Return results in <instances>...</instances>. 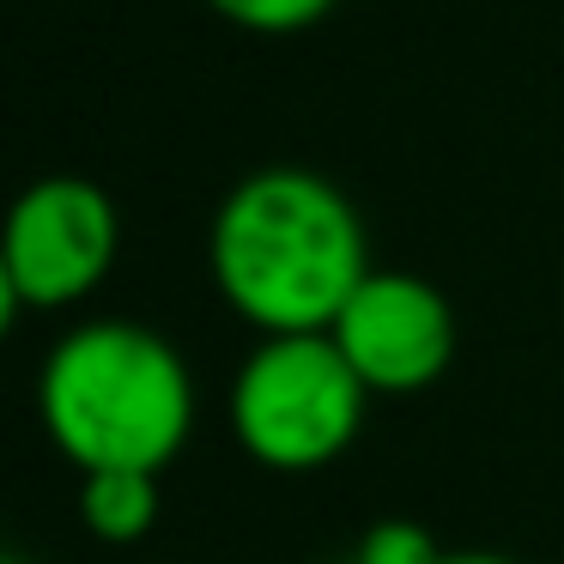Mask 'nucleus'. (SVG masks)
<instances>
[{
	"instance_id": "nucleus-1",
	"label": "nucleus",
	"mask_w": 564,
	"mask_h": 564,
	"mask_svg": "<svg viewBox=\"0 0 564 564\" xmlns=\"http://www.w3.org/2000/svg\"><path fill=\"white\" fill-rule=\"evenodd\" d=\"M207 268L256 334H328L370 273V237L340 183L304 164H268L219 200Z\"/></svg>"
},
{
	"instance_id": "nucleus-2",
	"label": "nucleus",
	"mask_w": 564,
	"mask_h": 564,
	"mask_svg": "<svg viewBox=\"0 0 564 564\" xmlns=\"http://www.w3.org/2000/svg\"><path fill=\"white\" fill-rule=\"evenodd\" d=\"M37 419L74 474H164L195 431V377L159 328L98 316L50 346L37 370Z\"/></svg>"
},
{
	"instance_id": "nucleus-3",
	"label": "nucleus",
	"mask_w": 564,
	"mask_h": 564,
	"mask_svg": "<svg viewBox=\"0 0 564 564\" xmlns=\"http://www.w3.org/2000/svg\"><path fill=\"white\" fill-rule=\"evenodd\" d=\"M370 389L328 334H261L231 377V437L268 474L334 467L365 431Z\"/></svg>"
},
{
	"instance_id": "nucleus-4",
	"label": "nucleus",
	"mask_w": 564,
	"mask_h": 564,
	"mask_svg": "<svg viewBox=\"0 0 564 564\" xmlns=\"http://www.w3.org/2000/svg\"><path fill=\"white\" fill-rule=\"evenodd\" d=\"M0 256L25 310H74L110 280L122 256L116 195L91 176H37L0 213Z\"/></svg>"
},
{
	"instance_id": "nucleus-5",
	"label": "nucleus",
	"mask_w": 564,
	"mask_h": 564,
	"mask_svg": "<svg viewBox=\"0 0 564 564\" xmlns=\"http://www.w3.org/2000/svg\"><path fill=\"white\" fill-rule=\"evenodd\" d=\"M328 340L370 394H419L455 365V310L406 268H370L328 322Z\"/></svg>"
},
{
	"instance_id": "nucleus-6",
	"label": "nucleus",
	"mask_w": 564,
	"mask_h": 564,
	"mask_svg": "<svg viewBox=\"0 0 564 564\" xmlns=\"http://www.w3.org/2000/svg\"><path fill=\"white\" fill-rule=\"evenodd\" d=\"M79 522L104 546H134L159 522V474L140 467H98L79 474Z\"/></svg>"
},
{
	"instance_id": "nucleus-7",
	"label": "nucleus",
	"mask_w": 564,
	"mask_h": 564,
	"mask_svg": "<svg viewBox=\"0 0 564 564\" xmlns=\"http://www.w3.org/2000/svg\"><path fill=\"white\" fill-rule=\"evenodd\" d=\"M207 7L225 25L256 31V37H297V31L322 25L340 0H207Z\"/></svg>"
},
{
	"instance_id": "nucleus-8",
	"label": "nucleus",
	"mask_w": 564,
	"mask_h": 564,
	"mask_svg": "<svg viewBox=\"0 0 564 564\" xmlns=\"http://www.w3.org/2000/svg\"><path fill=\"white\" fill-rule=\"evenodd\" d=\"M352 564H443V546L431 540L425 522H406V516H382L358 534Z\"/></svg>"
},
{
	"instance_id": "nucleus-9",
	"label": "nucleus",
	"mask_w": 564,
	"mask_h": 564,
	"mask_svg": "<svg viewBox=\"0 0 564 564\" xmlns=\"http://www.w3.org/2000/svg\"><path fill=\"white\" fill-rule=\"evenodd\" d=\"M19 292H13V273H7V256H0V340L13 334V322H19Z\"/></svg>"
},
{
	"instance_id": "nucleus-10",
	"label": "nucleus",
	"mask_w": 564,
	"mask_h": 564,
	"mask_svg": "<svg viewBox=\"0 0 564 564\" xmlns=\"http://www.w3.org/2000/svg\"><path fill=\"white\" fill-rule=\"evenodd\" d=\"M443 564H522V558H503V552H443Z\"/></svg>"
},
{
	"instance_id": "nucleus-11",
	"label": "nucleus",
	"mask_w": 564,
	"mask_h": 564,
	"mask_svg": "<svg viewBox=\"0 0 564 564\" xmlns=\"http://www.w3.org/2000/svg\"><path fill=\"white\" fill-rule=\"evenodd\" d=\"M0 564H31V558H19V552H7V546H0Z\"/></svg>"
}]
</instances>
